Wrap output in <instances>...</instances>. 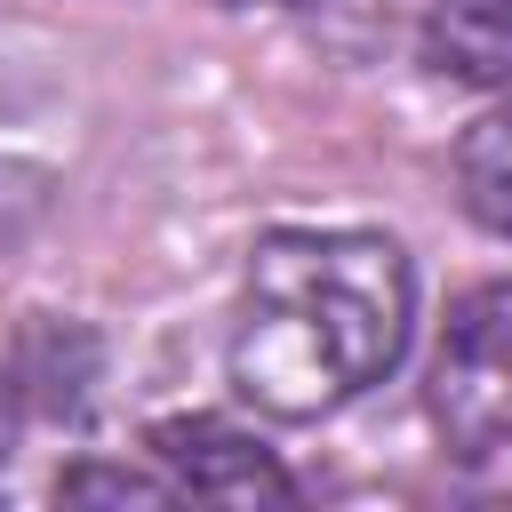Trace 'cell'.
<instances>
[{
  "label": "cell",
  "instance_id": "52a82bcc",
  "mask_svg": "<svg viewBox=\"0 0 512 512\" xmlns=\"http://www.w3.org/2000/svg\"><path fill=\"white\" fill-rule=\"evenodd\" d=\"M8 432H16V384L0 376V456H8Z\"/></svg>",
  "mask_w": 512,
  "mask_h": 512
},
{
  "label": "cell",
  "instance_id": "277c9868",
  "mask_svg": "<svg viewBox=\"0 0 512 512\" xmlns=\"http://www.w3.org/2000/svg\"><path fill=\"white\" fill-rule=\"evenodd\" d=\"M432 56L456 80L512 72V0H432Z\"/></svg>",
  "mask_w": 512,
  "mask_h": 512
},
{
  "label": "cell",
  "instance_id": "7a4b0ae2",
  "mask_svg": "<svg viewBox=\"0 0 512 512\" xmlns=\"http://www.w3.org/2000/svg\"><path fill=\"white\" fill-rule=\"evenodd\" d=\"M432 424L456 456L512 448V280L472 288L432 352Z\"/></svg>",
  "mask_w": 512,
  "mask_h": 512
},
{
  "label": "cell",
  "instance_id": "8992f818",
  "mask_svg": "<svg viewBox=\"0 0 512 512\" xmlns=\"http://www.w3.org/2000/svg\"><path fill=\"white\" fill-rule=\"evenodd\" d=\"M64 504H176L168 472H128V464H72L56 480Z\"/></svg>",
  "mask_w": 512,
  "mask_h": 512
},
{
  "label": "cell",
  "instance_id": "6da1fadb",
  "mask_svg": "<svg viewBox=\"0 0 512 512\" xmlns=\"http://www.w3.org/2000/svg\"><path fill=\"white\" fill-rule=\"evenodd\" d=\"M416 328V272L384 232H264L232 328V384L280 424H312L384 384Z\"/></svg>",
  "mask_w": 512,
  "mask_h": 512
},
{
  "label": "cell",
  "instance_id": "3957f363",
  "mask_svg": "<svg viewBox=\"0 0 512 512\" xmlns=\"http://www.w3.org/2000/svg\"><path fill=\"white\" fill-rule=\"evenodd\" d=\"M152 464L176 480V496L200 504H296V480L272 464V448L224 416H160L152 424Z\"/></svg>",
  "mask_w": 512,
  "mask_h": 512
},
{
  "label": "cell",
  "instance_id": "5b68a950",
  "mask_svg": "<svg viewBox=\"0 0 512 512\" xmlns=\"http://www.w3.org/2000/svg\"><path fill=\"white\" fill-rule=\"evenodd\" d=\"M456 192L472 208V224L488 232H512V104L480 112L456 144Z\"/></svg>",
  "mask_w": 512,
  "mask_h": 512
}]
</instances>
